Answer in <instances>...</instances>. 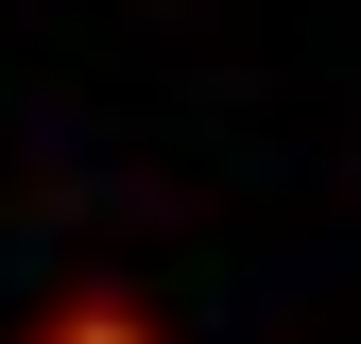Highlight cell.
I'll return each mask as SVG.
<instances>
[{
  "label": "cell",
  "mask_w": 361,
  "mask_h": 344,
  "mask_svg": "<svg viewBox=\"0 0 361 344\" xmlns=\"http://www.w3.org/2000/svg\"><path fill=\"white\" fill-rule=\"evenodd\" d=\"M18 344H172V327L138 310V293H52V310H35Z\"/></svg>",
  "instance_id": "6da1fadb"
}]
</instances>
